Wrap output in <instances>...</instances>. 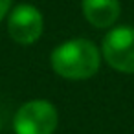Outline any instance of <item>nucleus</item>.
<instances>
[{
	"mask_svg": "<svg viewBox=\"0 0 134 134\" xmlns=\"http://www.w3.org/2000/svg\"><path fill=\"white\" fill-rule=\"evenodd\" d=\"M50 63L57 75L72 81H83L97 74L101 64V55L92 41L70 39L61 42L52 52Z\"/></svg>",
	"mask_w": 134,
	"mask_h": 134,
	"instance_id": "1",
	"label": "nucleus"
},
{
	"mask_svg": "<svg viewBox=\"0 0 134 134\" xmlns=\"http://www.w3.org/2000/svg\"><path fill=\"white\" fill-rule=\"evenodd\" d=\"M59 123V114L48 99L26 101L15 114L13 129L17 134H53Z\"/></svg>",
	"mask_w": 134,
	"mask_h": 134,
	"instance_id": "2",
	"label": "nucleus"
},
{
	"mask_svg": "<svg viewBox=\"0 0 134 134\" xmlns=\"http://www.w3.org/2000/svg\"><path fill=\"white\" fill-rule=\"evenodd\" d=\"M101 53L105 61L121 74H134V28L118 26L103 37Z\"/></svg>",
	"mask_w": 134,
	"mask_h": 134,
	"instance_id": "3",
	"label": "nucleus"
},
{
	"mask_svg": "<svg viewBox=\"0 0 134 134\" xmlns=\"http://www.w3.org/2000/svg\"><path fill=\"white\" fill-rule=\"evenodd\" d=\"M44 30L42 13L31 4H19L8 15V33L17 44H33Z\"/></svg>",
	"mask_w": 134,
	"mask_h": 134,
	"instance_id": "4",
	"label": "nucleus"
},
{
	"mask_svg": "<svg viewBox=\"0 0 134 134\" xmlns=\"http://www.w3.org/2000/svg\"><path fill=\"white\" fill-rule=\"evenodd\" d=\"M81 8L85 19L96 28H110L121 13L119 0H83Z\"/></svg>",
	"mask_w": 134,
	"mask_h": 134,
	"instance_id": "5",
	"label": "nucleus"
},
{
	"mask_svg": "<svg viewBox=\"0 0 134 134\" xmlns=\"http://www.w3.org/2000/svg\"><path fill=\"white\" fill-rule=\"evenodd\" d=\"M9 8H11V0H0V20L6 15H9Z\"/></svg>",
	"mask_w": 134,
	"mask_h": 134,
	"instance_id": "6",
	"label": "nucleus"
},
{
	"mask_svg": "<svg viewBox=\"0 0 134 134\" xmlns=\"http://www.w3.org/2000/svg\"><path fill=\"white\" fill-rule=\"evenodd\" d=\"M0 127H2V118H0Z\"/></svg>",
	"mask_w": 134,
	"mask_h": 134,
	"instance_id": "7",
	"label": "nucleus"
}]
</instances>
